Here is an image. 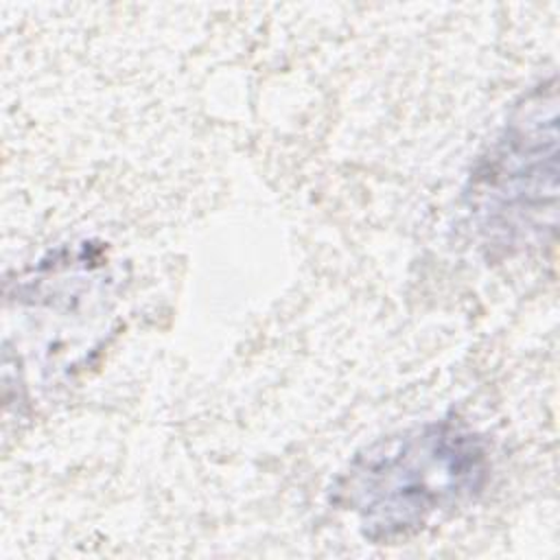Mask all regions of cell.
Listing matches in <instances>:
<instances>
[{"instance_id":"2","label":"cell","mask_w":560,"mask_h":560,"mask_svg":"<svg viewBox=\"0 0 560 560\" xmlns=\"http://www.w3.org/2000/svg\"><path fill=\"white\" fill-rule=\"evenodd\" d=\"M483 243L503 254L545 243L558 217V85L527 92L479 158L466 188Z\"/></svg>"},{"instance_id":"1","label":"cell","mask_w":560,"mask_h":560,"mask_svg":"<svg viewBox=\"0 0 560 560\" xmlns=\"http://www.w3.org/2000/svg\"><path fill=\"white\" fill-rule=\"evenodd\" d=\"M490 479V451L479 433L433 420L361 448L339 472L332 501L376 545L418 536L472 503Z\"/></svg>"}]
</instances>
